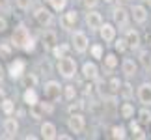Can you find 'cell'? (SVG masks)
Masks as SVG:
<instances>
[{
    "mask_svg": "<svg viewBox=\"0 0 151 140\" xmlns=\"http://www.w3.org/2000/svg\"><path fill=\"white\" fill-rule=\"evenodd\" d=\"M119 93H121V97L125 99V101H129V99L134 95V90H132V86L131 82H121V88H119Z\"/></svg>",
    "mask_w": 151,
    "mask_h": 140,
    "instance_id": "cell-23",
    "label": "cell"
},
{
    "mask_svg": "<svg viewBox=\"0 0 151 140\" xmlns=\"http://www.w3.org/2000/svg\"><path fill=\"white\" fill-rule=\"evenodd\" d=\"M114 47H116V51H118V52H125V51H127V41H125V38L114 39Z\"/></svg>",
    "mask_w": 151,
    "mask_h": 140,
    "instance_id": "cell-35",
    "label": "cell"
},
{
    "mask_svg": "<svg viewBox=\"0 0 151 140\" xmlns=\"http://www.w3.org/2000/svg\"><path fill=\"white\" fill-rule=\"evenodd\" d=\"M140 64L144 66V69L151 67V54H149V51H142L140 52Z\"/></svg>",
    "mask_w": 151,
    "mask_h": 140,
    "instance_id": "cell-33",
    "label": "cell"
},
{
    "mask_svg": "<svg viewBox=\"0 0 151 140\" xmlns=\"http://www.w3.org/2000/svg\"><path fill=\"white\" fill-rule=\"evenodd\" d=\"M34 19L37 21V25H41L45 28L52 25V13L47 8H37L36 11H34Z\"/></svg>",
    "mask_w": 151,
    "mask_h": 140,
    "instance_id": "cell-9",
    "label": "cell"
},
{
    "mask_svg": "<svg viewBox=\"0 0 151 140\" xmlns=\"http://www.w3.org/2000/svg\"><path fill=\"white\" fill-rule=\"evenodd\" d=\"M49 4H50V8L54 11H58V13H62V11L67 8V0H49Z\"/></svg>",
    "mask_w": 151,
    "mask_h": 140,
    "instance_id": "cell-29",
    "label": "cell"
},
{
    "mask_svg": "<svg viewBox=\"0 0 151 140\" xmlns=\"http://www.w3.org/2000/svg\"><path fill=\"white\" fill-rule=\"evenodd\" d=\"M119 114H121V118L131 120L132 116H134V105H131V103H123V105L119 107Z\"/></svg>",
    "mask_w": 151,
    "mask_h": 140,
    "instance_id": "cell-21",
    "label": "cell"
},
{
    "mask_svg": "<svg viewBox=\"0 0 151 140\" xmlns=\"http://www.w3.org/2000/svg\"><path fill=\"white\" fill-rule=\"evenodd\" d=\"M56 138H60V140H69V138H71V136H69V135H58Z\"/></svg>",
    "mask_w": 151,
    "mask_h": 140,
    "instance_id": "cell-45",
    "label": "cell"
},
{
    "mask_svg": "<svg viewBox=\"0 0 151 140\" xmlns=\"http://www.w3.org/2000/svg\"><path fill=\"white\" fill-rule=\"evenodd\" d=\"M131 17L136 25H144V22L147 21V8L142 6V4H134L131 8Z\"/></svg>",
    "mask_w": 151,
    "mask_h": 140,
    "instance_id": "cell-10",
    "label": "cell"
},
{
    "mask_svg": "<svg viewBox=\"0 0 151 140\" xmlns=\"http://www.w3.org/2000/svg\"><path fill=\"white\" fill-rule=\"evenodd\" d=\"M146 2H147V4H149V8H151V0H146Z\"/></svg>",
    "mask_w": 151,
    "mask_h": 140,
    "instance_id": "cell-48",
    "label": "cell"
},
{
    "mask_svg": "<svg viewBox=\"0 0 151 140\" xmlns=\"http://www.w3.org/2000/svg\"><path fill=\"white\" fill-rule=\"evenodd\" d=\"M82 4H84L86 9H95V6L99 4V0H82Z\"/></svg>",
    "mask_w": 151,
    "mask_h": 140,
    "instance_id": "cell-41",
    "label": "cell"
},
{
    "mask_svg": "<svg viewBox=\"0 0 151 140\" xmlns=\"http://www.w3.org/2000/svg\"><path fill=\"white\" fill-rule=\"evenodd\" d=\"M82 107H84V105H82V101H77V103H75V105H69V112H80V110H82Z\"/></svg>",
    "mask_w": 151,
    "mask_h": 140,
    "instance_id": "cell-39",
    "label": "cell"
},
{
    "mask_svg": "<svg viewBox=\"0 0 151 140\" xmlns=\"http://www.w3.org/2000/svg\"><path fill=\"white\" fill-rule=\"evenodd\" d=\"M22 99H24V103L28 105V107H37L39 99H37V93L34 88H26L24 93H22Z\"/></svg>",
    "mask_w": 151,
    "mask_h": 140,
    "instance_id": "cell-20",
    "label": "cell"
},
{
    "mask_svg": "<svg viewBox=\"0 0 151 140\" xmlns=\"http://www.w3.org/2000/svg\"><path fill=\"white\" fill-rule=\"evenodd\" d=\"M62 92H63V86H60L58 80H49V82H45V86H43V93H45V99H47V101L60 99Z\"/></svg>",
    "mask_w": 151,
    "mask_h": 140,
    "instance_id": "cell-5",
    "label": "cell"
},
{
    "mask_svg": "<svg viewBox=\"0 0 151 140\" xmlns=\"http://www.w3.org/2000/svg\"><path fill=\"white\" fill-rule=\"evenodd\" d=\"M138 121H140V125H147L151 123V110L146 107L142 110H138Z\"/></svg>",
    "mask_w": 151,
    "mask_h": 140,
    "instance_id": "cell-25",
    "label": "cell"
},
{
    "mask_svg": "<svg viewBox=\"0 0 151 140\" xmlns=\"http://www.w3.org/2000/svg\"><path fill=\"white\" fill-rule=\"evenodd\" d=\"M15 6L22 11H26V9L32 8V0H15Z\"/></svg>",
    "mask_w": 151,
    "mask_h": 140,
    "instance_id": "cell-36",
    "label": "cell"
},
{
    "mask_svg": "<svg viewBox=\"0 0 151 140\" xmlns=\"http://www.w3.org/2000/svg\"><path fill=\"white\" fill-rule=\"evenodd\" d=\"M103 60H104V66H106L108 69H114V67H118V56L114 54V52H108V54H103Z\"/></svg>",
    "mask_w": 151,
    "mask_h": 140,
    "instance_id": "cell-22",
    "label": "cell"
},
{
    "mask_svg": "<svg viewBox=\"0 0 151 140\" xmlns=\"http://www.w3.org/2000/svg\"><path fill=\"white\" fill-rule=\"evenodd\" d=\"M58 136V131H56V125L52 121H43L41 123V138L45 140H54Z\"/></svg>",
    "mask_w": 151,
    "mask_h": 140,
    "instance_id": "cell-17",
    "label": "cell"
},
{
    "mask_svg": "<svg viewBox=\"0 0 151 140\" xmlns=\"http://www.w3.org/2000/svg\"><path fill=\"white\" fill-rule=\"evenodd\" d=\"M125 41H127V47H129V49H138V47H140V34H138V30H134V28H127Z\"/></svg>",
    "mask_w": 151,
    "mask_h": 140,
    "instance_id": "cell-14",
    "label": "cell"
},
{
    "mask_svg": "<svg viewBox=\"0 0 151 140\" xmlns=\"http://www.w3.org/2000/svg\"><path fill=\"white\" fill-rule=\"evenodd\" d=\"M8 6H9V0H0V8L2 9H8Z\"/></svg>",
    "mask_w": 151,
    "mask_h": 140,
    "instance_id": "cell-43",
    "label": "cell"
},
{
    "mask_svg": "<svg viewBox=\"0 0 151 140\" xmlns=\"http://www.w3.org/2000/svg\"><path fill=\"white\" fill-rule=\"evenodd\" d=\"M99 34H101V39L104 43H112L116 39V25H110V22H103L99 26Z\"/></svg>",
    "mask_w": 151,
    "mask_h": 140,
    "instance_id": "cell-11",
    "label": "cell"
},
{
    "mask_svg": "<svg viewBox=\"0 0 151 140\" xmlns=\"http://www.w3.org/2000/svg\"><path fill=\"white\" fill-rule=\"evenodd\" d=\"M86 25L90 26V30H99V26L103 25V15L95 9H88V13H86Z\"/></svg>",
    "mask_w": 151,
    "mask_h": 140,
    "instance_id": "cell-12",
    "label": "cell"
},
{
    "mask_svg": "<svg viewBox=\"0 0 151 140\" xmlns=\"http://www.w3.org/2000/svg\"><path fill=\"white\" fill-rule=\"evenodd\" d=\"M108 88H110V93H119V88H121V82H119V79H110V82H108Z\"/></svg>",
    "mask_w": 151,
    "mask_h": 140,
    "instance_id": "cell-34",
    "label": "cell"
},
{
    "mask_svg": "<svg viewBox=\"0 0 151 140\" xmlns=\"http://www.w3.org/2000/svg\"><path fill=\"white\" fill-rule=\"evenodd\" d=\"M71 47L75 49V52H78V54H84L86 51L90 49V39L88 36L82 32V30H75L73 36H71Z\"/></svg>",
    "mask_w": 151,
    "mask_h": 140,
    "instance_id": "cell-2",
    "label": "cell"
},
{
    "mask_svg": "<svg viewBox=\"0 0 151 140\" xmlns=\"http://www.w3.org/2000/svg\"><path fill=\"white\" fill-rule=\"evenodd\" d=\"M125 136H127L125 127H121V125H114V127H112V138H116V140H123Z\"/></svg>",
    "mask_w": 151,
    "mask_h": 140,
    "instance_id": "cell-30",
    "label": "cell"
},
{
    "mask_svg": "<svg viewBox=\"0 0 151 140\" xmlns=\"http://www.w3.org/2000/svg\"><path fill=\"white\" fill-rule=\"evenodd\" d=\"M121 73L125 75V77H134L138 73V64L134 60H131V58H125L123 62H121Z\"/></svg>",
    "mask_w": 151,
    "mask_h": 140,
    "instance_id": "cell-15",
    "label": "cell"
},
{
    "mask_svg": "<svg viewBox=\"0 0 151 140\" xmlns=\"http://www.w3.org/2000/svg\"><path fill=\"white\" fill-rule=\"evenodd\" d=\"M11 54H13V45L2 41L0 43V58H11Z\"/></svg>",
    "mask_w": 151,
    "mask_h": 140,
    "instance_id": "cell-26",
    "label": "cell"
},
{
    "mask_svg": "<svg viewBox=\"0 0 151 140\" xmlns=\"http://www.w3.org/2000/svg\"><path fill=\"white\" fill-rule=\"evenodd\" d=\"M52 54H54V58H62V56H65L67 54V51H69V45H60V43H56L54 47H52Z\"/></svg>",
    "mask_w": 151,
    "mask_h": 140,
    "instance_id": "cell-27",
    "label": "cell"
},
{
    "mask_svg": "<svg viewBox=\"0 0 151 140\" xmlns=\"http://www.w3.org/2000/svg\"><path fill=\"white\" fill-rule=\"evenodd\" d=\"M4 80V67H2V64H0V82Z\"/></svg>",
    "mask_w": 151,
    "mask_h": 140,
    "instance_id": "cell-46",
    "label": "cell"
},
{
    "mask_svg": "<svg viewBox=\"0 0 151 140\" xmlns=\"http://www.w3.org/2000/svg\"><path fill=\"white\" fill-rule=\"evenodd\" d=\"M4 99H6V92H4L2 88H0V103H2V101H4Z\"/></svg>",
    "mask_w": 151,
    "mask_h": 140,
    "instance_id": "cell-44",
    "label": "cell"
},
{
    "mask_svg": "<svg viewBox=\"0 0 151 140\" xmlns=\"http://www.w3.org/2000/svg\"><path fill=\"white\" fill-rule=\"evenodd\" d=\"M28 39H30V30L24 25H17L15 30H13V36H11V45L15 49H22Z\"/></svg>",
    "mask_w": 151,
    "mask_h": 140,
    "instance_id": "cell-3",
    "label": "cell"
},
{
    "mask_svg": "<svg viewBox=\"0 0 151 140\" xmlns=\"http://www.w3.org/2000/svg\"><path fill=\"white\" fill-rule=\"evenodd\" d=\"M129 129H131V133L132 135H138L142 129H140V121L138 120H131V123H129Z\"/></svg>",
    "mask_w": 151,
    "mask_h": 140,
    "instance_id": "cell-37",
    "label": "cell"
},
{
    "mask_svg": "<svg viewBox=\"0 0 151 140\" xmlns=\"http://www.w3.org/2000/svg\"><path fill=\"white\" fill-rule=\"evenodd\" d=\"M21 79L24 80L26 88H34V86L37 84V77H36V75H34V73H24V75H22Z\"/></svg>",
    "mask_w": 151,
    "mask_h": 140,
    "instance_id": "cell-31",
    "label": "cell"
},
{
    "mask_svg": "<svg viewBox=\"0 0 151 140\" xmlns=\"http://www.w3.org/2000/svg\"><path fill=\"white\" fill-rule=\"evenodd\" d=\"M0 108H2V112H4L6 116H11V114L15 112V103L11 101V99H8V97H6L4 101L0 103Z\"/></svg>",
    "mask_w": 151,
    "mask_h": 140,
    "instance_id": "cell-24",
    "label": "cell"
},
{
    "mask_svg": "<svg viewBox=\"0 0 151 140\" xmlns=\"http://www.w3.org/2000/svg\"><path fill=\"white\" fill-rule=\"evenodd\" d=\"M77 21H78V13L75 9H69V11H65V13L62 15V19H60V22H62V26L63 28H73L75 25H77Z\"/></svg>",
    "mask_w": 151,
    "mask_h": 140,
    "instance_id": "cell-16",
    "label": "cell"
},
{
    "mask_svg": "<svg viewBox=\"0 0 151 140\" xmlns=\"http://www.w3.org/2000/svg\"><path fill=\"white\" fill-rule=\"evenodd\" d=\"M103 2H104V4H112L114 0H103Z\"/></svg>",
    "mask_w": 151,
    "mask_h": 140,
    "instance_id": "cell-47",
    "label": "cell"
},
{
    "mask_svg": "<svg viewBox=\"0 0 151 140\" xmlns=\"http://www.w3.org/2000/svg\"><path fill=\"white\" fill-rule=\"evenodd\" d=\"M67 127H69V131H71V133L80 135V133L86 129V118H84V114L73 112L71 116H69V120H67Z\"/></svg>",
    "mask_w": 151,
    "mask_h": 140,
    "instance_id": "cell-4",
    "label": "cell"
},
{
    "mask_svg": "<svg viewBox=\"0 0 151 140\" xmlns=\"http://www.w3.org/2000/svg\"><path fill=\"white\" fill-rule=\"evenodd\" d=\"M138 101H140L144 107H151V82H142L138 86Z\"/></svg>",
    "mask_w": 151,
    "mask_h": 140,
    "instance_id": "cell-8",
    "label": "cell"
},
{
    "mask_svg": "<svg viewBox=\"0 0 151 140\" xmlns=\"http://www.w3.org/2000/svg\"><path fill=\"white\" fill-rule=\"evenodd\" d=\"M112 19H114L116 26L127 28V25H129V11H127L125 8H121V6H118V8L112 11Z\"/></svg>",
    "mask_w": 151,
    "mask_h": 140,
    "instance_id": "cell-7",
    "label": "cell"
},
{
    "mask_svg": "<svg viewBox=\"0 0 151 140\" xmlns=\"http://www.w3.org/2000/svg\"><path fill=\"white\" fill-rule=\"evenodd\" d=\"M56 69H58V73H60V77L62 79H65V80H71L75 75H77V60L71 56H62V58H58V64H56Z\"/></svg>",
    "mask_w": 151,
    "mask_h": 140,
    "instance_id": "cell-1",
    "label": "cell"
},
{
    "mask_svg": "<svg viewBox=\"0 0 151 140\" xmlns=\"http://www.w3.org/2000/svg\"><path fill=\"white\" fill-rule=\"evenodd\" d=\"M39 108H41V112H47V114H52V110H54V107H52L50 103H41V105H39Z\"/></svg>",
    "mask_w": 151,
    "mask_h": 140,
    "instance_id": "cell-40",
    "label": "cell"
},
{
    "mask_svg": "<svg viewBox=\"0 0 151 140\" xmlns=\"http://www.w3.org/2000/svg\"><path fill=\"white\" fill-rule=\"evenodd\" d=\"M8 73H9V77L13 79V80L21 79L22 75L26 73V62L22 60V58H15V60L9 64V67H8Z\"/></svg>",
    "mask_w": 151,
    "mask_h": 140,
    "instance_id": "cell-6",
    "label": "cell"
},
{
    "mask_svg": "<svg viewBox=\"0 0 151 140\" xmlns=\"http://www.w3.org/2000/svg\"><path fill=\"white\" fill-rule=\"evenodd\" d=\"M41 41L45 49H52L56 43H58V38H56V32L54 30H45L43 36H41Z\"/></svg>",
    "mask_w": 151,
    "mask_h": 140,
    "instance_id": "cell-19",
    "label": "cell"
},
{
    "mask_svg": "<svg viewBox=\"0 0 151 140\" xmlns=\"http://www.w3.org/2000/svg\"><path fill=\"white\" fill-rule=\"evenodd\" d=\"M90 52H91V56H93L95 60H103V54H104V51H103V45H99V43L91 45V47H90Z\"/></svg>",
    "mask_w": 151,
    "mask_h": 140,
    "instance_id": "cell-32",
    "label": "cell"
},
{
    "mask_svg": "<svg viewBox=\"0 0 151 140\" xmlns=\"http://www.w3.org/2000/svg\"><path fill=\"white\" fill-rule=\"evenodd\" d=\"M82 77L86 80H95L99 77V67H97L95 62H86L82 66Z\"/></svg>",
    "mask_w": 151,
    "mask_h": 140,
    "instance_id": "cell-13",
    "label": "cell"
},
{
    "mask_svg": "<svg viewBox=\"0 0 151 140\" xmlns=\"http://www.w3.org/2000/svg\"><path fill=\"white\" fill-rule=\"evenodd\" d=\"M22 49H24L26 52H34V51H36V39L30 36V39H28V41L24 43V47H22Z\"/></svg>",
    "mask_w": 151,
    "mask_h": 140,
    "instance_id": "cell-38",
    "label": "cell"
},
{
    "mask_svg": "<svg viewBox=\"0 0 151 140\" xmlns=\"http://www.w3.org/2000/svg\"><path fill=\"white\" fill-rule=\"evenodd\" d=\"M8 19H6V17H2V15H0V34H4L6 30H8Z\"/></svg>",
    "mask_w": 151,
    "mask_h": 140,
    "instance_id": "cell-42",
    "label": "cell"
},
{
    "mask_svg": "<svg viewBox=\"0 0 151 140\" xmlns=\"http://www.w3.org/2000/svg\"><path fill=\"white\" fill-rule=\"evenodd\" d=\"M2 127H4V133L8 136H15L19 133V121H17V118H6Z\"/></svg>",
    "mask_w": 151,
    "mask_h": 140,
    "instance_id": "cell-18",
    "label": "cell"
},
{
    "mask_svg": "<svg viewBox=\"0 0 151 140\" xmlns=\"http://www.w3.org/2000/svg\"><path fill=\"white\" fill-rule=\"evenodd\" d=\"M63 97L67 99V101H73L75 97H77V88H75L73 84H67V86H63Z\"/></svg>",
    "mask_w": 151,
    "mask_h": 140,
    "instance_id": "cell-28",
    "label": "cell"
}]
</instances>
